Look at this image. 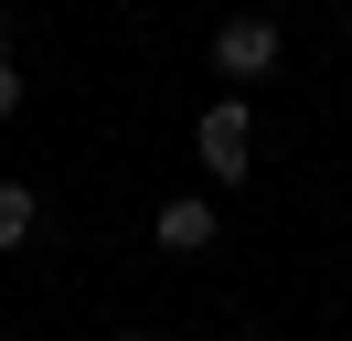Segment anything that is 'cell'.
I'll return each mask as SVG.
<instances>
[{"mask_svg": "<svg viewBox=\"0 0 352 341\" xmlns=\"http://www.w3.org/2000/svg\"><path fill=\"white\" fill-rule=\"evenodd\" d=\"M32 234H43V192H32V182H0V256L32 245Z\"/></svg>", "mask_w": 352, "mask_h": 341, "instance_id": "4", "label": "cell"}, {"mask_svg": "<svg viewBox=\"0 0 352 341\" xmlns=\"http://www.w3.org/2000/svg\"><path fill=\"white\" fill-rule=\"evenodd\" d=\"M278 54H288L278 11H235V21H214V75H224V85H256V75H278Z\"/></svg>", "mask_w": 352, "mask_h": 341, "instance_id": "2", "label": "cell"}, {"mask_svg": "<svg viewBox=\"0 0 352 341\" xmlns=\"http://www.w3.org/2000/svg\"><path fill=\"white\" fill-rule=\"evenodd\" d=\"M107 341H150V331H107Z\"/></svg>", "mask_w": 352, "mask_h": 341, "instance_id": "6", "label": "cell"}, {"mask_svg": "<svg viewBox=\"0 0 352 341\" xmlns=\"http://www.w3.org/2000/svg\"><path fill=\"white\" fill-rule=\"evenodd\" d=\"M192 149H203V182H245V170H256V118H245V96H203Z\"/></svg>", "mask_w": 352, "mask_h": 341, "instance_id": "1", "label": "cell"}, {"mask_svg": "<svg viewBox=\"0 0 352 341\" xmlns=\"http://www.w3.org/2000/svg\"><path fill=\"white\" fill-rule=\"evenodd\" d=\"M11 118H22V64L0 54V128H11Z\"/></svg>", "mask_w": 352, "mask_h": 341, "instance_id": "5", "label": "cell"}, {"mask_svg": "<svg viewBox=\"0 0 352 341\" xmlns=\"http://www.w3.org/2000/svg\"><path fill=\"white\" fill-rule=\"evenodd\" d=\"M342 43H352V11H342Z\"/></svg>", "mask_w": 352, "mask_h": 341, "instance_id": "7", "label": "cell"}, {"mask_svg": "<svg viewBox=\"0 0 352 341\" xmlns=\"http://www.w3.org/2000/svg\"><path fill=\"white\" fill-rule=\"evenodd\" d=\"M150 234H160V245H171V256H203V245H214V192H171Z\"/></svg>", "mask_w": 352, "mask_h": 341, "instance_id": "3", "label": "cell"}]
</instances>
